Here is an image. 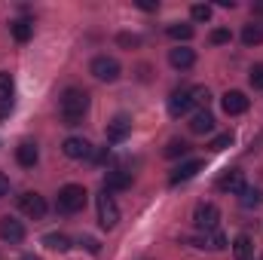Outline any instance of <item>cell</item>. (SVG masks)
Segmentation results:
<instances>
[{
	"mask_svg": "<svg viewBox=\"0 0 263 260\" xmlns=\"http://www.w3.org/2000/svg\"><path fill=\"white\" fill-rule=\"evenodd\" d=\"M89 110V95L83 89H65L62 98H59V114H62V123L65 126H80L83 117Z\"/></svg>",
	"mask_w": 263,
	"mask_h": 260,
	"instance_id": "obj_1",
	"label": "cell"
},
{
	"mask_svg": "<svg viewBox=\"0 0 263 260\" xmlns=\"http://www.w3.org/2000/svg\"><path fill=\"white\" fill-rule=\"evenodd\" d=\"M86 199H89V193H86L83 184H65V187L59 190V211L77 214V211H83Z\"/></svg>",
	"mask_w": 263,
	"mask_h": 260,
	"instance_id": "obj_2",
	"label": "cell"
},
{
	"mask_svg": "<svg viewBox=\"0 0 263 260\" xmlns=\"http://www.w3.org/2000/svg\"><path fill=\"white\" fill-rule=\"evenodd\" d=\"M95 205H98V224H101L104 230H114V227L120 224V208H117L114 196L107 193V190H101L98 199H95Z\"/></svg>",
	"mask_w": 263,
	"mask_h": 260,
	"instance_id": "obj_3",
	"label": "cell"
},
{
	"mask_svg": "<svg viewBox=\"0 0 263 260\" xmlns=\"http://www.w3.org/2000/svg\"><path fill=\"white\" fill-rule=\"evenodd\" d=\"M89 70H92V77H95V80H101V83H117V80H120V73H123L120 62H117V59H110V55H98V59H92Z\"/></svg>",
	"mask_w": 263,
	"mask_h": 260,
	"instance_id": "obj_4",
	"label": "cell"
},
{
	"mask_svg": "<svg viewBox=\"0 0 263 260\" xmlns=\"http://www.w3.org/2000/svg\"><path fill=\"white\" fill-rule=\"evenodd\" d=\"M217 220H220V208L214 202H199L196 211H193V224H196L202 233H211L217 230Z\"/></svg>",
	"mask_w": 263,
	"mask_h": 260,
	"instance_id": "obj_5",
	"label": "cell"
},
{
	"mask_svg": "<svg viewBox=\"0 0 263 260\" xmlns=\"http://www.w3.org/2000/svg\"><path fill=\"white\" fill-rule=\"evenodd\" d=\"M220 193H242L245 190V172L242 169H227L220 178H217V184H214Z\"/></svg>",
	"mask_w": 263,
	"mask_h": 260,
	"instance_id": "obj_6",
	"label": "cell"
},
{
	"mask_svg": "<svg viewBox=\"0 0 263 260\" xmlns=\"http://www.w3.org/2000/svg\"><path fill=\"white\" fill-rule=\"evenodd\" d=\"M190 107H193V98H190V89H175V92L168 95V114H172L175 120H181V117H187V114H190Z\"/></svg>",
	"mask_w": 263,
	"mask_h": 260,
	"instance_id": "obj_7",
	"label": "cell"
},
{
	"mask_svg": "<svg viewBox=\"0 0 263 260\" xmlns=\"http://www.w3.org/2000/svg\"><path fill=\"white\" fill-rule=\"evenodd\" d=\"M190 245L199 248V251H220V248H227V236L217 233V230H211V233H199V236L190 239Z\"/></svg>",
	"mask_w": 263,
	"mask_h": 260,
	"instance_id": "obj_8",
	"label": "cell"
},
{
	"mask_svg": "<svg viewBox=\"0 0 263 260\" xmlns=\"http://www.w3.org/2000/svg\"><path fill=\"white\" fill-rule=\"evenodd\" d=\"M220 104H223V114H227V117H239V114H245V110H248V104H251V101H248V95H245V92L230 89V92L223 95V101H220Z\"/></svg>",
	"mask_w": 263,
	"mask_h": 260,
	"instance_id": "obj_9",
	"label": "cell"
},
{
	"mask_svg": "<svg viewBox=\"0 0 263 260\" xmlns=\"http://www.w3.org/2000/svg\"><path fill=\"white\" fill-rule=\"evenodd\" d=\"M18 208H22L28 217L40 220V217L46 214V199H43L40 193H22L18 196Z\"/></svg>",
	"mask_w": 263,
	"mask_h": 260,
	"instance_id": "obj_10",
	"label": "cell"
},
{
	"mask_svg": "<svg viewBox=\"0 0 263 260\" xmlns=\"http://www.w3.org/2000/svg\"><path fill=\"white\" fill-rule=\"evenodd\" d=\"M0 239L3 242H9V245H18V242H25V227H22V220H15V217H0Z\"/></svg>",
	"mask_w": 263,
	"mask_h": 260,
	"instance_id": "obj_11",
	"label": "cell"
},
{
	"mask_svg": "<svg viewBox=\"0 0 263 260\" xmlns=\"http://www.w3.org/2000/svg\"><path fill=\"white\" fill-rule=\"evenodd\" d=\"M62 153L67 159H92V144L86 138H67L62 144Z\"/></svg>",
	"mask_w": 263,
	"mask_h": 260,
	"instance_id": "obj_12",
	"label": "cell"
},
{
	"mask_svg": "<svg viewBox=\"0 0 263 260\" xmlns=\"http://www.w3.org/2000/svg\"><path fill=\"white\" fill-rule=\"evenodd\" d=\"M132 132V120L126 114H120V117H114L110 123H107V141L110 144H120V141H126Z\"/></svg>",
	"mask_w": 263,
	"mask_h": 260,
	"instance_id": "obj_13",
	"label": "cell"
},
{
	"mask_svg": "<svg viewBox=\"0 0 263 260\" xmlns=\"http://www.w3.org/2000/svg\"><path fill=\"white\" fill-rule=\"evenodd\" d=\"M199 172H202V162L199 159H190V162H184V165H178L175 172H172V178H168V184L172 187H178V184H187V181H193Z\"/></svg>",
	"mask_w": 263,
	"mask_h": 260,
	"instance_id": "obj_14",
	"label": "cell"
},
{
	"mask_svg": "<svg viewBox=\"0 0 263 260\" xmlns=\"http://www.w3.org/2000/svg\"><path fill=\"white\" fill-rule=\"evenodd\" d=\"M37 159H40V150H37L34 141H22V144L15 147V162H18L22 169H34Z\"/></svg>",
	"mask_w": 263,
	"mask_h": 260,
	"instance_id": "obj_15",
	"label": "cell"
},
{
	"mask_svg": "<svg viewBox=\"0 0 263 260\" xmlns=\"http://www.w3.org/2000/svg\"><path fill=\"white\" fill-rule=\"evenodd\" d=\"M168 65L175 67V70H190V67L196 65V52L187 49V46H178V49L168 52Z\"/></svg>",
	"mask_w": 263,
	"mask_h": 260,
	"instance_id": "obj_16",
	"label": "cell"
},
{
	"mask_svg": "<svg viewBox=\"0 0 263 260\" xmlns=\"http://www.w3.org/2000/svg\"><path fill=\"white\" fill-rule=\"evenodd\" d=\"M129 187H132V175L129 172L114 169V172L104 175V190H107V193H114V190H129Z\"/></svg>",
	"mask_w": 263,
	"mask_h": 260,
	"instance_id": "obj_17",
	"label": "cell"
},
{
	"mask_svg": "<svg viewBox=\"0 0 263 260\" xmlns=\"http://www.w3.org/2000/svg\"><path fill=\"white\" fill-rule=\"evenodd\" d=\"M211 129H214V117L208 110H199V114L190 117V132L193 135H205V132H211Z\"/></svg>",
	"mask_w": 263,
	"mask_h": 260,
	"instance_id": "obj_18",
	"label": "cell"
},
{
	"mask_svg": "<svg viewBox=\"0 0 263 260\" xmlns=\"http://www.w3.org/2000/svg\"><path fill=\"white\" fill-rule=\"evenodd\" d=\"M233 254H236V260H251V254H254V239L251 236H236V242H233Z\"/></svg>",
	"mask_w": 263,
	"mask_h": 260,
	"instance_id": "obj_19",
	"label": "cell"
},
{
	"mask_svg": "<svg viewBox=\"0 0 263 260\" xmlns=\"http://www.w3.org/2000/svg\"><path fill=\"white\" fill-rule=\"evenodd\" d=\"M242 43H245V46H260L263 43V25H257V22L245 25V28H242Z\"/></svg>",
	"mask_w": 263,
	"mask_h": 260,
	"instance_id": "obj_20",
	"label": "cell"
},
{
	"mask_svg": "<svg viewBox=\"0 0 263 260\" xmlns=\"http://www.w3.org/2000/svg\"><path fill=\"white\" fill-rule=\"evenodd\" d=\"M9 28H12V37H15L18 43H28V40L34 37V25H31L28 18H18V22H12Z\"/></svg>",
	"mask_w": 263,
	"mask_h": 260,
	"instance_id": "obj_21",
	"label": "cell"
},
{
	"mask_svg": "<svg viewBox=\"0 0 263 260\" xmlns=\"http://www.w3.org/2000/svg\"><path fill=\"white\" fill-rule=\"evenodd\" d=\"M43 245L52 248V251H67L70 248V239H67L65 233H46L43 236Z\"/></svg>",
	"mask_w": 263,
	"mask_h": 260,
	"instance_id": "obj_22",
	"label": "cell"
},
{
	"mask_svg": "<svg viewBox=\"0 0 263 260\" xmlns=\"http://www.w3.org/2000/svg\"><path fill=\"white\" fill-rule=\"evenodd\" d=\"M165 34H168L172 40H190L196 31H193V25H181V22H175V25L165 28Z\"/></svg>",
	"mask_w": 263,
	"mask_h": 260,
	"instance_id": "obj_23",
	"label": "cell"
},
{
	"mask_svg": "<svg viewBox=\"0 0 263 260\" xmlns=\"http://www.w3.org/2000/svg\"><path fill=\"white\" fill-rule=\"evenodd\" d=\"M239 199H242L245 208H257V205H263V190H257V187H245V190L239 193Z\"/></svg>",
	"mask_w": 263,
	"mask_h": 260,
	"instance_id": "obj_24",
	"label": "cell"
},
{
	"mask_svg": "<svg viewBox=\"0 0 263 260\" xmlns=\"http://www.w3.org/2000/svg\"><path fill=\"white\" fill-rule=\"evenodd\" d=\"M187 153H190V144L187 141H178V138L168 141V147H165V156L168 159H178V156H187Z\"/></svg>",
	"mask_w": 263,
	"mask_h": 260,
	"instance_id": "obj_25",
	"label": "cell"
},
{
	"mask_svg": "<svg viewBox=\"0 0 263 260\" xmlns=\"http://www.w3.org/2000/svg\"><path fill=\"white\" fill-rule=\"evenodd\" d=\"M233 144V132H223V135H217V138H211V144H208V150H214V153H220V150H227Z\"/></svg>",
	"mask_w": 263,
	"mask_h": 260,
	"instance_id": "obj_26",
	"label": "cell"
},
{
	"mask_svg": "<svg viewBox=\"0 0 263 260\" xmlns=\"http://www.w3.org/2000/svg\"><path fill=\"white\" fill-rule=\"evenodd\" d=\"M190 15H193V22H211V6L208 3H196L190 9Z\"/></svg>",
	"mask_w": 263,
	"mask_h": 260,
	"instance_id": "obj_27",
	"label": "cell"
},
{
	"mask_svg": "<svg viewBox=\"0 0 263 260\" xmlns=\"http://www.w3.org/2000/svg\"><path fill=\"white\" fill-rule=\"evenodd\" d=\"M117 43L123 49H135V46H141V37L138 34H117Z\"/></svg>",
	"mask_w": 263,
	"mask_h": 260,
	"instance_id": "obj_28",
	"label": "cell"
},
{
	"mask_svg": "<svg viewBox=\"0 0 263 260\" xmlns=\"http://www.w3.org/2000/svg\"><path fill=\"white\" fill-rule=\"evenodd\" d=\"M190 98H193V104H208L211 92H208L205 86H193V89H190Z\"/></svg>",
	"mask_w": 263,
	"mask_h": 260,
	"instance_id": "obj_29",
	"label": "cell"
},
{
	"mask_svg": "<svg viewBox=\"0 0 263 260\" xmlns=\"http://www.w3.org/2000/svg\"><path fill=\"white\" fill-rule=\"evenodd\" d=\"M248 83H251L254 89H263V62L251 67V73H248Z\"/></svg>",
	"mask_w": 263,
	"mask_h": 260,
	"instance_id": "obj_30",
	"label": "cell"
},
{
	"mask_svg": "<svg viewBox=\"0 0 263 260\" xmlns=\"http://www.w3.org/2000/svg\"><path fill=\"white\" fill-rule=\"evenodd\" d=\"M230 37H233V34H230V31H227V28H214V31H211V37H208V40H211V43H214V46H220V43H230Z\"/></svg>",
	"mask_w": 263,
	"mask_h": 260,
	"instance_id": "obj_31",
	"label": "cell"
},
{
	"mask_svg": "<svg viewBox=\"0 0 263 260\" xmlns=\"http://www.w3.org/2000/svg\"><path fill=\"white\" fill-rule=\"evenodd\" d=\"M9 95H12V77L0 73V98H9Z\"/></svg>",
	"mask_w": 263,
	"mask_h": 260,
	"instance_id": "obj_32",
	"label": "cell"
},
{
	"mask_svg": "<svg viewBox=\"0 0 263 260\" xmlns=\"http://www.w3.org/2000/svg\"><path fill=\"white\" fill-rule=\"evenodd\" d=\"M80 245H86V251H89V254H98V251H101V245H98V239H92V236H86V239H83Z\"/></svg>",
	"mask_w": 263,
	"mask_h": 260,
	"instance_id": "obj_33",
	"label": "cell"
},
{
	"mask_svg": "<svg viewBox=\"0 0 263 260\" xmlns=\"http://www.w3.org/2000/svg\"><path fill=\"white\" fill-rule=\"evenodd\" d=\"M107 156H110V147H104V150L92 153V159H95V162H107Z\"/></svg>",
	"mask_w": 263,
	"mask_h": 260,
	"instance_id": "obj_34",
	"label": "cell"
},
{
	"mask_svg": "<svg viewBox=\"0 0 263 260\" xmlns=\"http://www.w3.org/2000/svg\"><path fill=\"white\" fill-rule=\"evenodd\" d=\"M6 193H9V178L0 172V196H6Z\"/></svg>",
	"mask_w": 263,
	"mask_h": 260,
	"instance_id": "obj_35",
	"label": "cell"
},
{
	"mask_svg": "<svg viewBox=\"0 0 263 260\" xmlns=\"http://www.w3.org/2000/svg\"><path fill=\"white\" fill-rule=\"evenodd\" d=\"M138 6H141V9H147V12H153V9H156V3H147V0H141Z\"/></svg>",
	"mask_w": 263,
	"mask_h": 260,
	"instance_id": "obj_36",
	"label": "cell"
},
{
	"mask_svg": "<svg viewBox=\"0 0 263 260\" xmlns=\"http://www.w3.org/2000/svg\"><path fill=\"white\" fill-rule=\"evenodd\" d=\"M22 260H43V257H37V254H25Z\"/></svg>",
	"mask_w": 263,
	"mask_h": 260,
	"instance_id": "obj_37",
	"label": "cell"
}]
</instances>
